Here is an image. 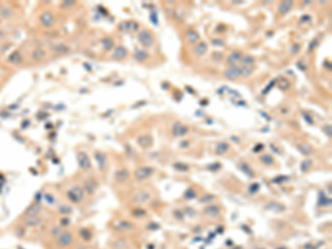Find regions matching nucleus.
<instances>
[{"label":"nucleus","instance_id":"obj_33","mask_svg":"<svg viewBox=\"0 0 332 249\" xmlns=\"http://www.w3.org/2000/svg\"><path fill=\"white\" fill-rule=\"evenodd\" d=\"M112 46H113V41H112L111 39H110V38L104 39V40H103V47H104V48L109 50V49L112 48Z\"/></svg>","mask_w":332,"mask_h":249},{"label":"nucleus","instance_id":"obj_9","mask_svg":"<svg viewBox=\"0 0 332 249\" xmlns=\"http://www.w3.org/2000/svg\"><path fill=\"white\" fill-rule=\"evenodd\" d=\"M151 198V194L148 193V192L146 191H139L137 194H135L134 196V198H133V201H135V203H139V204H144L146 203V201H148Z\"/></svg>","mask_w":332,"mask_h":249},{"label":"nucleus","instance_id":"obj_11","mask_svg":"<svg viewBox=\"0 0 332 249\" xmlns=\"http://www.w3.org/2000/svg\"><path fill=\"white\" fill-rule=\"evenodd\" d=\"M127 56V50L124 48V47H122V46H119L115 48L114 50V53H113V56H112V58L114 59V60H122V59H124L126 58Z\"/></svg>","mask_w":332,"mask_h":249},{"label":"nucleus","instance_id":"obj_23","mask_svg":"<svg viewBox=\"0 0 332 249\" xmlns=\"http://www.w3.org/2000/svg\"><path fill=\"white\" fill-rule=\"evenodd\" d=\"M240 61L245 66H252V64L255 63V58H254V57H251V56H245V57H241Z\"/></svg>","mask_w":332,"mask_h":249},{"label":"nucleus","instance_id":"obj_20","mask_svg":"<svg viewBox=\"0 0 332 249\" xmlns=\"http://www.w3.org/2000/svg\"><path fill=\"white\" fill-rule=\"evenodd\" d=\"M134 58L136 59L137 61L143 62V61H145L147 58H148V53H147L146 51H144V50H136V51H135Z\"/></svg>","mask_w":332,"mask_h":249},{"label":"nucleus","instance_id":"obj_30","mask_svg":"<svg viewBox=\"0 0 332 249\" xmlns=\"http://www.w3.org/2000/svg\"><path fill=\"white\" fill-rule=\"evenodd\" d=\"M46 57V53H44V51L42 50H37L33 52V58L36 59V60H41V59H43Z\"/></svg>","mask_w":332,"mask_h":249},{"label":"nucleus","instance_id":"obj_1","mask_svg":"<svg viewBox=\"0 0 332 249\" xmlns=\"http://www.w3.org/2000/svg\"><path fill=\"white\" fill-rule=\"evenodd\" d=\"M139 41L145 48H150L154 44V37L153 34L146 29H143L141 32L139 33Z\"/></svg>","mask_w":332,"mask_h":249},{"label":"nucleus","instance_id":"obj_34","mask_svg":"<svg viewBox=\"0 0 332 249\" xmlns=\"http://www.w3.org/2000/svg\"><path fill=\"white\" fill-rule=\"evenodd\" d=\"M289 85H290L289 82H288V80H286V79L281 80V81L279 82V88H281V89H284V90L288 89V88H289Z\"/></svg>","mask_w":332,"mask_h":249},{"label":"nucleus","instance_id":"obj_8","mask_svg":"<svg viewBox=\"0 0 332 249\" xmlns=\"http://www.w3.org/2000/svg\"><path fill=\"white\" fill-rule=\"evenodd\" d=\"M240 75H241L240 69L236 66H231L230 68H228L225 71L226 79H228V80H236V79H238Z\"/></svg>","mask_w":332,"mask_h":249},{"label":"nucleus","instance_id":"obj_36","mask_svg":"<svg viewBox=\"0 0 332 249\" xmlns=\"http://www.w3.org/2000/svg\"><path fill=\"white\" fill-rule=\"evenodd\" d=\"M258 189H259V184H252V185L249 187V192H250V193H256Z\"/></svg>","mask_w":332,"mask_h":249},{"label":"nucleus","instance_id":"obj_2","mask_svg":"<svg viewBox=\"0 0 332 249\" xmlns=\"http://www.w3.org/2000/svg\"><path fill=\"white\" fill-rule=\"evenodd\" d=\"M154 173V168L150 167V166H143V167H139L135 170L134 176L137 181H145L150 176L153 175Z\"/></svg>","mask_w":332,"mask_h":249},{"label":"nucleus","instance_id":"obj_27","mask_svg":"<svg viewBox=\"0 0 332 249\" xmlns=\"http://www.w3.org/2000/svg\"><path fill=\"white\" fill-rule=\"evenodd\" d=\"M9 60H10L11 62H13V63H20L21 60H22V57H21V54L19 53V52H15V53H12L10 56Z\"/></svg>","mask_w":332,"mask_h":249},{"label":"nucleus","instance_id":"obj_10","mask_svg":"<svg viewBox=\"0 0 332 249\" xmlns=\"http://www.w3.org/2000/svg\"><path fill=\"white\" fill-rule=\"evenodd\" d=\"M137 143H139V146H142V147H144V148L150 147L151 145L153 144V137L151 136L150 134H143V135H141V136H139V138H137Z\"/></svg>","mask_w":332,"mask_h":249},{"label":"nucleus","instance_id":"obj_42","mask_svg":"<svg viewBox=\"0 0 332 249\" xmlns=\"http://www.w3.org/2000/svg\"><path fill=\"white\" fill-rule=\"evenodd\" d=\"M304 119L307 120V121H308V122H309V123H311V124H312V123H313V121H312V120H311V117H310V119H309V115L304 114Z\"/></svg>","mask_w":332,"mask_h":249},{"label":"nucleus","instance_id":"obj_43","mask_svg":"<svg viewBox=\"0 0 332 249\" xmlns=\"http://www.w3.org/2000/svg\"><path fill=\"white\" fill-rule=\"evenodd\" d=\"M259 249H262V248H259Z\"/></svg>","mask_w":332,"mask_h":249},{"label":"nucleus","instance_id":"obj_21","mask_svg":"<svg viewBox=\"0 0 332 249\" xmlns=\"http://www.w3.org/2000/svg\"><path fill=\"white\" fill-rule=\"evenodd\" d=\"M298 150L303 154V155H310L312 153V147L307 143H302V144L298 145Z\"/></svg>","mask_w":332,"mask_h":249},{"label":"nucleus","instance_id":"obj_38","mask_svg":"<svg viewBox=\"0 0 332 249\" xmlns=\"http://www.w3.org/2000/svg\"><path fill=\"white\" fill-rule=\"evenodd\" d=\"M317 44H318V41H317V39H314V40L313 41H312V42H311V43H310L309 44V51H312V50H313V49L314 48H316V47H317Z\"/></svg>","mask_w":332,"mask_h":249},{"label":"nucleus","instance_id":"obj_18","mask_svg":"<svg viewBox=\"0 0 332 249\" xmlns=\"http://www.w3.org/2000/svg\"><path fill=\"white\" fill-rule=\"evenodd\" d=\"M41 22L46 25V27H50L53 23V17H52V15L50 12H44L41 16Z\"/></svg>","mask_w":332,"mask_h":249},{"label":"nucleus","instance_id":"obj_14","mask_svg":"<svg viewBox=\"0 0 332 249\" xmlns=\"http://www.w3.org/2000/svg\"><path fill=\"white\" fill-rule=\"evenodd\" d=\"M58 242L62 246H69L72 242V235L70 233H63V234L60 235Z\"/></svg>","mask_w":332,"mask_h":249},{"label":"nucleus","instance_id":"obj_37","mask_svg":"<svg viewBox=\"0 0 332 249\" xmlns=\"http://www.w3.org/2000/svg\"><path fill=\"white\" fill-rule=\"evenodd\" d=\"M213 199H214V196H213V195H206V197H203V198H200V201H202V203H207V201H213Z\"/></svg>","mask_w":332,"mask_h":249},{"label":"nucleus","instance_id":"obj_13","mask_svg":"<svg viewBox=\"0 0 332 249\" xmlns=\"http://www.w3.org/2000/svg\"><path fill=\"white\" fill-rule=\"evenodd\" d=\"M130 178V172L126 168H121L115 174V179L117 182H125Z\"/></svg>","mask_w":332,"mask_h":249},{"label":"nucleus","instance_id":"obj_29","mask_svg":"<svg viewBox=\"0 0 332 249\" xmlns=\"http://www.w3.org/2000/svg\"><path fill=\"white\" fill-rule=\"evenodd\" d=\"M174 167L177 170H182V172H187L188 170V166L186 164H183V163H175Z\"/></svg>","mask_w":332,"mask_h":249},{"label":"nucleus","instance_id":"obj_25","mask_svg":"<svg viewBox=\"0 0 332 249\" xmlns=\"http://www.w3.org/2000/svg\"><path fill=\"white\" fill-rule=\"evenodd\" d=\"M312 166V161L311 160H304L303 162L301 163L300 165V168H301L302 172H308V170L311 168Z\"/></svg>","mask_w":332,"mask_h":249},{"label":"nucleus","instance_id":"obj_4","mask_svg":"<svg viewBox=\"0 0 332 249\" xmlns=\"http://www.w3.org/2000/svg\"><path fill=\"white\" fill-rule=\"evenodd\" d=\"M172 133L174 136H184L188 133V127L180 122H175L173 124Z\"/></svg>","mask_w":332,"mask_h":249},{"label":"nucleus","instance_id":"obj_26","mask_svg":"<svg viewBox=\"0 0 332 249\" xmlns=\"http://www.w3.org/2000/svg\"><path fill=\"white\" fill-rule=\"evenodd\" d=\"M239 167H240V170H243V172H245V173H246L248 176H250V177H252V176H254V172L251 170V168L249 167L247 164H245V163H241L240 165H239Z\"/></svg>","mask_w":332,"mask_h":249},{"label":"nucleus","instance_id":"obj_32","mask_svg":"<svg viewBox=\"0 0 332 249\" xmlns=\"http://www.w3.org/2000/svg\"><path fill=\"white\" fill-rule=\"evenodd\" d=\"M240 72H241V75L247 76V75H249V74H251V72H252V68H250V66H243V69H240Z\"/></svg>","mask_w":332,"mask_h":249},{"label":"nucleus","instance_id":"obj_28","mask_svg":"<svg viewBox=\"0 0 332 249\" xmlns=\"http://www.w3.org/2000/svg\"><path fill=\"white\" fill-rule=\"evenodd\" d=\"M331 204V201L330 199H328L325 196H323V193H320V196H319V206H327V205H330Z\"/></svg>","mask_w":332,"mask_h":249},{"label":"nucleus","instance_id":"obj_41","mask_svg":"<svg viewBox=\"0 0 332 249\" xmlns=\"http://www.w3.org/2000/svg\"><path fill=\"white\" fill-rule=\"evenodd\" d=\"M174 214H175L176 218L178 217V219H180V220H182V219H183V215H180L182 213H180V211H174Z\"/></svg>","mask_w":332,"mask_h":249},{"label":"nucleus","instance_id":"obj_3","mask_svg":"<svg viewBox=\"0 0 332 249\" xmlns=\"http://www.w3.org/2000/svg\"><path fill=\"white\" fill-rule=\"evenodd\" d=\"M68 197H69V199L72 201L73 203H80L84 197L83 189H82L81 187H79V186H74L73 188H71V189L68 192Z\"/></svg>","mask_w":332,"mask_h":249},{"label":"nucleus","instance_id":"obj_17","mask_svg":"<svg viewBox=\"0 0 332 249\" xmlns=\"http://www.w3.org/2000/svg\"><path fill=\"white\" fill-rule=\"evenodd\" d=\"M229 150V144L227 142H221L218 143L217 146H216V154L218 155H221V154H225L226 152H228Z\"/></svg>","mask_w":332,"mask_h":249},{"label":"nucleus","instance_id":"obj_35","mask_svg":"<svg viewBox=\"0 0 332 249\" xmlns=\"http://www.w3.org/2000/svg\"><path fill=\"white\" fill-rule=\"evenodd\" d=\"M133 215L134 216H144L145 215V211H143V209H134L133 211Z\"/></svg>","mask_w":332,"mask_h":249},{"label":"nucleus","instance_id":"obj_5","mask_svg":"<svg viewBox=\"0 0 332 249\" xmlns=\"http://www.w3.org/2000/svg\"><path fill=\"white\" fill-rule=\"evenodd\" d=\"M137 28L139 25L135 21H123L119 25V30L122 32H134L137 30Z\"/></svg>","mask_w":332,"mask_h":249},{"label":"nucleus","instance_id":"obj_12","mask_svg":"<svg viewBox=\"0 0 332 249\" xmlns=\"http://www.w3.org/2000/svg\"><path fill=\"white\" fill-rule=\"evenodd\" d=\"M292 6H293V2H292V1H290V0L284 1V2H281L280 5H279L278 12L280 13V15H286V13H288L290 10H291Z\"/></svg>","mask_w":332,"mask_h":249},{"label":"nucleus","instance_id":"obj_39","mask_svg":"<svg viewBox=\"0 0 332 249\" xmlns=\"http://www.w3.org/2000/svg\"><path fill=\"white\" fill-rule=\"evenodd\" d=\"M323 130H325V134H327V135H329V136L331 135V125H330V124L325 125Z\"/></svg>","mask_w":332,"mask_h":249},{"label":"nucleus","instance_id":"obj_16","mask_svg":"<svg viewBox=\"0 0 332 249\" xmlns=\"http://www.w3.org/2000/svg\"><path fill=\"white\" fill-rule=\"evenodd\" d=\"M207 50H208L207 44H206L205 42H199V43L195 47V50H194V52L196 53V56L202 57V56H204L206 52H207Z\"/></svg>","mask_w":332,"mask_h":249},{"label":"nucleus","instance_id":"obj_31","mask_svg":"<svg viewBox=\"0 0 332 249\" xmlns=\"http://www.w3.org/2000/svg\"><path fill=\"white\" fill-rule=\"evenodd\" d=\"M194 197H196L195 191H194L193 188H188L187 191H186V193H185V198L192 199V198H194Z\"/></svg>","mask_w":332,"mask_h":249},{"label":"nucleus","instance_id":"obj_7","mask_svg":"<svg viewBox=\"0 0 332 249\" xmlns=\"http://www.w3.org/2000/svg\"><path fill=\"white\" fill-rule=\"evenodd\" d=\"M204 214L209 218L216 219L221 216V209L217 205H208L205 209H204Z\"/></svg>","mask_w":332,"mask_h":249},{"label":"nucleus","instance_id":"obj_24","mask_svg":"<svg viewBox=\"0 0 332 249\" xmlns=\"http://www.w3.org/2000/svg\"><path fill=\"white\" fill-rule=\"evenodd\" d=\"M260 161L262 163H264L265 165H272L274 164V157H272L271 155H269V154H265V155H262L260 157Z\"/></svg>","mask_w":332,"mask_h":249},{"label":"nucleus","instance_id":"obj_15","mask_svg":"<svg viewBox=\"0 0 332 249\" xmlns=\"http://www.w3.org/2000/svg\"><path fill=\"white\" fill-rule=\"evenodd\" d=\"M186 40L188 41V43L195 44L199 40V36L194 30H187V32H186Z\"/></svg>","mask_w":332,"mask_h":249},{"label":"nucleus","instance_id":"obj_19","mask_svg":"<svg viewBox=\"0 0 332 249\" xmlns=\"http://www.w3.org/2000/svg\"><path fill=\"white\" fill-rule=\"evenodd\" d=\"M239 60H241V53L239 51H234L229 54L228 59H227V62L229 64H235V62H238Z\"/></svg>","mask_w":332,"mask_h":249},{"label":"nucleus","instance_id":"obj_22","mask_svg":"<svg viewBox=\"0 0 332 249\" xmlns=\"http://www.w3.org/2000/svg\"><path fill=\"white\" fill-rule=\"evenodd\" d=\"M95 158H97V162L99 163L100 168L103 170L104 166L107 165V156L102 153H98V154H95Z\"/></svg>","mask_w":332,"mask_h":249},{"label":"nucleus","instance_id":"obj_6","mask_svg":"<svg viewBox=\"0 0 332 249\" xmlns=\"http://www.w3.org/2000/svg\"><path fill=\"white\" fill-rule=\"evenodd\" d=\"M78 161L79 165L83 170H88L91 168V161H90L89 156L86 155L84 152H80L78 154Z\"/></svg>","mask_w":332,"mask_h":249},{"label":"nucleus","instance_id":"obj_40","mask_svg":"<svg viewBox=\"0 0 332 249\" xmlns=\"http://www.w3.org/2000/svg\"><path fill=\"white\" fill-rule=\"evenodd\" d=\"M298 50H299V44H293V46H292V49H291V53L292 54L296 53Z\"/></svg>","mask_w":332,"mask_h":249}]
</instances>
